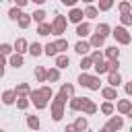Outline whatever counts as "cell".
<instances>
[{
    "label": "cell",
    "instance_id": "obj_1",
    "mask_svg": "<svg viewBox=\"0 0 132 132\" xmlns=\"http://www.w3.org/2000/svg\"><path fill=\"white\" fill-rule=\"evenodd\" d=\"M64 105H66V97L62 93H58L56 97H52L50 101V109H52V120L54 122H60L62 116H64Z\"/></svg>",
    "mask_w": 132,
    "mask_h": 132
},
{
    "label": "cell",
    "instance_id": "obj_2",
    "mask_svg": "<svg viewBox=\"0 0 132 132\" xmlns=\"http://www.w3.org/2000/svg\"><path fill=\"white\" fill-rule=\"evenodd\" d=\"M27 97H29V103H33L37 109H45V107H47V103H50V99L41 93V89H35V91L31 89V93H29Z\"/></svg>",
    "mask_w": 132,
    "mask_h": 132
},
{
    "label": "cell",
    "instance_id": "obj_3",
    "mask_svg": "<svg viewBox=\"0 0 132 132\" xmlns=\"http://www.w3.org/2000/svg\"><path fill=\"white\" fill-rule=\"evenodd\" d=\"M109 35H113V37H116V41H118V43H122V45H128V43L132 41V35L128 33V29H126V27H116Z\"/></svg>",
    "mask_w": 132,
    "mask_h": 132
},
{
    "label": "cell",
    "instance_id": "obj_4",
    "mask_svg": "<svg viewBox=\"0 0 132 132\" xmlns=\"http://www.w3.org/2000/svg\"><path fill=\"white\" fill-rule=\"evenodd\" d=\"M66 16H62V14H56L54 16V23H52V33L54 35H62V33H66Z\"/></svg>",
    "mask_w": 132,
    "mask_h": 132
},
{
    "label": "cell",
    "instance_id": "obj_5",
    "mask_svg": "<svg viewBox=\"0 0 132 132\" xmlns=\"http://www.w3.org/2000/svg\"><path fill=\"white\" fill-rule=\"evenodd\" d=\"M122 126H124V118L122 116H111L107 120V124H105V128L109 132H118V130H122Z\"/></svg>",
    "mask_w": 132,
    "mask_h": 132
},
{
    "label": "cell",
    "instance_id": "obj_6",
    "mask_svg": "<svg viewBox=\"0 0 132 132\" xmlns=\"http://www.w3.org/2000/svg\"><path fill=\"white\" fill-rule=\"evenodd\" d=\"M97 109H99V107H97V105H95V103H93L91 99H87V97H85V101H82V107H80V111H82V113H87V116H93V113H97Z\"/></svg>",
    "mask_w": 132,
    "mask_h": 132
},
{
    "label": "cell",
    "instance_id": "obj_7",
    "mask_svg": "<svg viewBox=\"0 0 132 132\" xmlns=\"http://www.w3.org/2000/svg\"><path fill=\"white\" fill-rule=\"evenodd\" d=\"M118 111H120L122 116H130V113H132V103H130V99H120V101H118Z\"/></svg>",
    "mask_w": 132,
    "mask_h": 132
},
{
    "label": "cell",
    "instance_id": "obj_8",
    "mask_svg": "<svg viewBox=\"0 0 132 132\" xmlns=\"http://www.w3.org/2000/svg\"><path fill=\"white\" fill-rule=\"evenodd\" d=\"M82 16H85V14H82V8H74V6H72V10H70V14H68V21L78 25V23H82Z\"/></svg>",
    "mask_w": 132,
    "mask_h": 132
},
{
    "label": "cell",
    "instance_id": "obj_9",
    "mask_svg": "<svg viewBox=\"0 0 132 132\" xmlns=\"http://www.w3.org/2000/svg\"><path fill=\"white\" fill-rule=\"evenodd\" d=\"M8 64H10L12 68H21V66L25 64V60H23V54H16V52H12V54H10V58H8Z\"/></svg>",
    "mask_w": 132,
    "mask_h": 132
},
{
    "label": "cell",
    "instance_id": "obj_10",
    "mask_svg": "<svg viewBox=\"0 0 132 132\" xmlns=\"http://www.w3.org/2000/svg\"><path fill=\"white\" fill-rule=\"evenodd\" d=\"M12 91H14L16 97H27V95L31 93V87H29L27 82H21V85H16V89H12Z\"/></svg>",
    "mask_w": 132,
    "mask_h": 132
},
{
    "label": "cell",
    "instance_id": "obj_11",
    "mask_svg": "<svg viewBox=\"0 0 132 132\" xmlns=\"http://www.w3.org/2000/svg\"><path fill=\"white\" fill-rule=\"evenodd\" d=\"M101 95H103V99H107V101L118 99V89H116V87H105V89H101Z\"/></svg>",
    "mask_w": 132,
    "mask_h": 132
},
{
    "label": "cell",
    "instance_id": "obj_12",
    "mask_svg": "<svg viewBox=\"0 0 132 132\" xmlns=\"http://www.w3.org/2000/svg\"><path fill=\"white\" fill-rule=\"evenodd\" d=\"M27 45H29V43H27L23 37H19V39L14 41V45H12V52H16V54H25V52H27Z\"/></svg>",
    "mask_w": 132,
    "mask_h": 132
},
{
    "label": "cell",
    "instance_id": "obj_13",
    "mask_svg": "<svg viewBox=\"0 0 132 132\" xmlns=\"http://www.w3.org/2000/svg\"><path fill=\"white\" fill-rule=\"evenodd\" d=\"M74 52H76V54H80V56H87V54L91 52V45H89V41H78V43L74 45Z\"/></svg>",
    "mask_w": 132,
    "mask_h": 132
},
{
    "label": "cell",
    "instance_id": "obj_14",
    "mask_svg": "<svg viewBox=\"0 0 132 132\" xmlns=\"http://www.w3.org/2000/svg\"><path fill=\"white\" fill-rule=\"evenodd\" d=\"M45 80H47V82H58V80H60V70H58V68L45 70Z\"/></svg>",
    "mask_w": 132,
    "mask_h": 132
},
{
    "label": "cell",
    "instance_id": "obj_15",
    "mask_svg": "<svg viewBox=\"0 0 132 132\" xmlns=\"http://www.w3.org/2000/svg\"><path fill=\"white\" fill-rule=\"evenodd\" d=\"M14 101H16V95H14L12 89H8V91L2 93V103H4V105H12Z\"/></svg>",
    "mask_w": 132,
    "mask_h": 132
},
{
    "label": "cell",
    "instance_id": "obj_16",
    "mask_svg": "<svg viewBox=\"0 0 132 132\" xmlns=\"http://www.w3.org/2000/svg\"><path fill=\"white\" fill-rule=\"evenodd\" d=\"M89 33H91V25L89 23H78L76 25V35L78 37H87Z\"/></svg>",
    "mask_w": 132,
    "mask_h": 132
},
{
    "label": "cell",
    "instance_id": "obj_17",
    "mask_svg": "<svg viewBox=\"0 0 132 132\" xmlns=\"http://www.w3.org/2000/svg\"><path fill=\"white\" fill-rule=\"evenodd\" d=\"M27 52H29L31 56H41V54H43V45L37 43V41H33L31 45H27Z\"/></svg>",
    "mask_w": 132,
    "mask_h": 132
},
{
    "label": "cell",
    "instance_id": "obj_18",
    "mask_svg": "<svg viewBox=\"0 0 132 132\" xmlns=\"http://www.w3.org/2000/svg\"><path fill=\"white\" fill-rule=\"evenodd\" d=\"M103 56H105L107 60H116V58H120V50H118L116 45H109V47H105Z\"/></svg>",
    "mask_w": 132,
    "mask_h": 132
},
{
    "label": "cell",
    "instance_id": "obj_19",
    "mask_svg": "<svg viewBox=\"0 0 132 132\" xmlns=\"http://www.w3.org/2000/svg\"><path fill=\"white\" fill-rule=\"evenodd\" d=\"M82 101H85V97H74V95H72L68 105H70V109H72V111H80V107H82Z\"/></svg>",
    "mask_w": 132,
    "mask_h": 132
},
{
    "label": "cell",
    "instance_id": "obj_20",
    "mask_svg": "<svg viewBox=\"0 0 132 132\" xmlns=\"http://www.w3.org/2000/svg\"><path fill=\"white\" fill-rule=\"evenodd\" d=\"M50 33H52V23H45V21H43V23L37 25V35H43V37H45V35H50Z\"/></svg>",
    "mask_w": 132,
    "mask_h": 132
},
{
    "label": "cell",
    "instance_id": "obj_21",
    "mask_svg": "<svg viewBox=\"0 0 132 132\" xmlns=\"http://www.w3.org/2000/svg\"><path fill=\"white\" fill-rule=\"evenodd\" d=\"M95 33H97V35H101V37L105 39V37L111 33V29H109V25H107V23H99V25H97V29H95Z\"/></svg>",
    "mask_w": 132,
    "mask_h": 132
},
{
    "label": "cell",
    "instance_id": "obj_22",
    "mask_svg": "<svg viewBox=\"0 0 132 132\" xmlns=\"http://www.w3.org/2000/svg\"><path fill=\"white\" fill-rule=\"evenodd\" d=\"M103 43H105V39H103L101 35H97V33H93L91 39H89V45H91V47H97V50H99Z\"/></svg>",
    "mask_w": 132,
    "mask_h": 132
},
{
    "label": "cell",
    "instance_id": "obj_23",
    "mask_svg": "<svg viewBox=\"0 0 132 132\" xmlns=\"http://www.w3.org/2000/svg\"><path fill=\"white\" fill-rule=\"evenodd\" d=\"M107 82H109V87H120V82H122V76H120V72H109V76H107Z\"/></svg>",
    "mask_w": 132,
    "mask_h": 132
},
{
    "label": "cell",
    "instance_id": "obj_24",
    "mask_svg": "<svg viewBox=\"0 0 132 132\" xmlns=\"http://www.w3.org/2000/svg\"><path fill=\"white\" fill-rule=\"evenodd\" d=\"M16 21H19V27H21V29H27V27L31 25V14H27V12H21V16H19Z\"/></svg>",
    "mask_w": 132,
    "mask_h": 132
},
{
    "label": "cell",
    "instance_id": "obj_25",
    "mask_svg": "<svg viewBox=\"0 0 132 132\" xmlns=\"http://www.w3.org/2000/svg\"><path fill=\"white\" fill-rule=\"evenodd\" d=\"M70 64V58L66 56V54H60V56H56V68H66Z\"/></svg>",
    "mask_w": 132,
    "mask_h": 132
},
{
    "label": "cell",
    "instance_id": "obj_26",
    "mask_svg": "<svg viewBox=\"0 0 132 132\" xmlns=\"http://www.w3.org/2000/svg\"><path fill=\"white\" fill-rule=\"evenodd\" d=\"M60 93H62L66 99H70V97L74 95V87H72V85H68V82H64V85L60 87Z\"/></svg>",
    "mask_w": 132,
    "mask_h": 132
},
{
    "label": "cell",
    "instance_id": "obj_27",
    "mask_svg": "<svg viewBox=\"0 0 132 132\" xmlns=\"http://www.w3.org/2000/svg\"><path fill=\"white\" fill-rule=\"evenodd\" d=\"M82 14H85L87 19H97L99 10H97V6H91V4H89V6H87V8L82 10Z\"/></svg>",
    "mask_w": 132,
    "mask_h": 132
},
{
    "label": "cell",
    "instance_id": "obj_28",
    "mask_svg": "<svg viewBox=\"0 0 132 132\" xmlns=\"http://www.w3.org/2000/svg\"><path fill=\"white\" fill-rule=\"evenodd\" d=\"M99 4H97V10H101V12H107L111 6H113V0H97Z\"/></svg>",
    "mask_w": 132,
    "mask_h": 132
},
{
    "label": "cell",
    "instance_id": "obj_29",
    "mask_svg": "<svg viewBox=\"0 0 132 132\" xmlns=\"http://www.w3.org/2000/svg\"><path fill=\"white\" fill-rule=\"evenodd\" d=\"M93 68H95V72H97V76H101V74H105L107 72V62H97V64H93Z\"/></svg>",
    "mask_w": 132,
    "mask_h": 132
},
{
    "label": "cell",
    "instance_id": "obj_30",
    "mask_svg": "<svg viewBox=\"0 0 132 132\" xmlns=\"http://www.w3.org/2000/svg\"><path fill=\"white\" fill-rule=\"evenodd\" d=\"M27 126L31 130H39V118L37 116H27Z\"/></svg>",
    "mask_w": 132,
    "mask_h": 132
},
{
    "label": "cell",
    "instance_id": "obj_31",
    "mask_svg": "<svg viewBox=\"0 0 132 132\" xmlns=\"http://www.w3.org/2000/svg\"><path fill=\"white\" fill-rule=\"evenodd\" d=\"M74 126H76V130H78V132H82V130H87V128H89V122H87L82 116H78V118H76V122H74Z\"/></svg>",
    "mask_w": 132,
    "mask_h": 132
},
{
    "label": "cell",
    "instance_id": "obj_32",
    "mask_svg": "<svg viewBox=\"0 0 132 132\" xmlns=\"http://www.w3.org/2000/svg\"><path fill=\"white\" fill-rule=\"evenodd\" d=\"M31 21H35V23H43V21H45V10H41V8L35 10V12L31 14Z\"/></svg>",
    "mask_w": 132,
    "mask_h": 132
},
{
    "label": "cell",
    "instance_id": "obj_33",
    "mask_svg": "<svg viewBox=\"0 0 132 132\" xmlns=\"http://www.w3.org/2000/svg\"><path fill=\"white\" fill-rule=\"evenodd\" d=\"M78 66H80V70H82V72H87L89 68H93V60H91L89 56H85V58L80 60V64H78Z\"/></svg>",
    "mask_w": 132,
    "mask_h": 132
},
{
    "label": "cell",
    "instance_id": "obj_34",
    "mask_svg": "<svg viewBox=\"0 0 132 132\" xmlns=\"http://www.w3.org/2000/svg\"><path fill=\"white\" fill-rule=\"evenodd\" d=\"M87 89H91V91H99V89H101V80H99V76H91Z\"/></svg>",
    "mask_w": 132,
    "mask_h": 132
},
{
    "label": "cell",
    "instance_id": "obj_35",
    "mask_svg": "<svg viewBox=\"0 0 132 132\" xmlns=\"http://www.w3.org/2000/svg\"><path fill=\"white\" fill-rule=\"evenodd\" d=\"M120 21H122L124 27H130V25H132V14H130V12H122V14H120Z\"/></svg>",
    "mask_w": 132,
    "mask_h": 132
},
{
    "label": "cell",
    "instance_id": "obj_36",
    "mask_svg": "<svg viewBox=\"0 0 132 132\" xmlns=\"http://www.w3.org/2000/svg\"><path fill=\"white\" fill-rule=\"evenodd\" d=\"M54 45H56V50H58V52H66V50H68V39H62V37H60Z\"/></svg>",
    "mask_w": 132,
    "mask_h": 132
},
{
    "label": "cell",
    "instance_id": "obj_37",
    "mask_svg": "<svg viewBox=\"0 0 132 132\" xmlns=\"http://www.w3.org/2000/svg\"><path fill=\"white\" fill-rule=\"evenodd\" d=\"M43 54L50 58V56H56V54H58V50H56V45H54V43H47V45H43Z\"/></svg>",
    "mask_w": 132,
    "mask_h": 132
},
{
    "label": "cell",
    "instance_id": "obj_38",
    "mask_svg": "<svg viewBox=\"0 0 132 132\" xmlns=\"http://www.w3.org/2000/svg\"><path fill=\"white\" fill-rule=\"evenodd\" d=\"M35 78H37L39 82H45V68H43V66H37V68H35Z\"/></svg>",
    "mask_w": 132,
    "mask_h": 132
},
{
    "label": "cell",
    "instance_id": "obj_39",
    "mask_svg": "<svg viewBox=\"0 0 132 132\" xmlns=\"http://www.w3.org/2000/svg\"><path fill=\"white\" fill-rule=\"evenodd\" d=\"M118 68H120V60L118 58L107 62V72H118Z\"/></svg>",
    "mask_w": 132,
    "mask_h": 132
},
{
    "label": "cell",
    "instance_id": "obj_40",
    "mask_svg": "<svg viewBox=\"0 0 132 132\" xmlns=\"http://www.w3.org/2000/svg\"><path fill=\"white\" fill-rule=\"evenodd\" d=\"M89 80H91V74L80 72V76H78V85H80V87H89Z\"/></svg>",
    "mask_w": 132,
    "mask_h": 132
},
{
    "label": "cell",
    "instance_id": "obj_41",
    "mask_svg": "<svg viewBox=\"0 0 132 132\" xmlns=\"http://www.w3.org/2000/svg\"><path fill=\"white\" fill-rule=\"evenodd\" d=\"M16 107L19 109H27L29 107V97H16Z\"/></svg>",
    "mask_w": 132,
    "mask_h": 132
},
{
    "label": "cell",
    "instance_id": "obj_42",
    "mask_svg": "<svg viewBox=\"0 0 132 132\" xmlns=\"http://www.w3.org/2000/svg\"><path fill=\"white\" fill-rule=\"evenodd\" d=\"M101 113H105V116H111V113H113V105H111V101H105V103L101 105Z\"/></svg>",
    "mask_w": 132,
    "mask_h": 132
},
{
    "label": "cell",
    "instance_id": "obj_43",
    "mask_svg": "<svg viewBox=\"0 0 132 132\" xmlns=\"http://www.w3.org/2000/svg\"><path fill=\"white\" fill-rule=\"evenodd\" d=\"M21 12H23V10H21V8H19V6H12V8H10V10H8V16H10V19H12V21H16V19H19V16H21Z\"/></svg>",
    "mask_w": 132,
    "mask_h": 132
},
{
    "label": "cell",
    "instance_id": "obj_44",
    "mask_svg": "<svg viewBox=\"0 0 132 132\" xmlns=\"http://www.w3.org/2000/svg\"><path fill=\"white\" fill-rule=\"evenodd\" d=\"M0 54L2 56H10L12 54V45L10 43H0Z\"/></svg>",
    "mask_w": 132,
    "mask_h": 132
},
{
    "label": "cell",
    "instance_id": "obj_45",
    "mask_svg": "<svg viewBox=\"0 0 132 132\" xmlns=\"http://www.w3.org/2000/svg\"><path fill=\"white\" fill-rule=\"evenodd\" d=\"M89 58L93 60V64H97V62H101V60H103V52H99V50H95V52H93V54H91Z\"/></svg>",
    "mask_w": 132,
    "mask_h": 132
},
{
    "label": "cell",
    "instance_id": "obj_46",
    "mask_svg": "<svg viewBox=\"0 0 132 132\" xmlns=\"http://www.w3.org/2000/svg\"><path fill=\"white\" fill-rule=\"evenodd\" d=\"M118 8H120V12H130V2H128V0H124V2H120V6H118Z\"/></svg>",
    "mask_w": 132,
    "mask_h": 132
},
{
    "label": "cell",
    "instance_id": "obj_47",
    "mask_svg": "<svg viewBox=\"0 0 132 132\" xmlns=\"http://www.w3.org/2000/svg\"><path fill=\"white\" fill-rule=\"evenodd\" d=\"M12 2H14L19 8H23V6H27V2H29V0H12Z\"/></svg>",
    "mask_w": 132,
    "mask_h": 132
},
{
    "label": "cell",
    "instance_id": "obj_48",
    "mask_svg": "<svg viewBox=\"0 0 132 132\" xmlns=\"http://www.w3.org/2000/svg\"><path fill=\"white\" fill-rule=\"evenodd\" d=\"M64 132H78V130H76V126H74V124H68Z\"/></svg>",
    "mask_w": 132,
    "mask_h": 132
},
{
    "label": "cell",
    "instance_id": "obj_49",
    "mask_svg": "<svg viewBox=\"0 0 132 132\" xmlns=\"http://www.w3.org/2000/svg\"><path fill=\"white\" fill-rule=\"evenodd\" d=\"M62 4H66V6H74L76 4V0H60Z\"/></svg>",
    "mask_w": 132,
    "mask_h": 132
},
{
    "label": "cell",
    "instance_id": "obj_50",
    "mask_svg": "<svg viewBox=\"0 0 132 132\" xmlns=\"http://www.w3.org/2000/svg\"><path fill=\"white\" fill-rule=\"evenodd\" d=\"M126 95H132V82H126Z\"/></svg>",
    "mask_w": 132,
    "mask_h": 132
},
{
    "label": "cell",
    "instance_id": "obj_51",
    "mask_svg": "<svg viewBox=\"0 0 132 132\" xmlns=\"http://www.w3.org/2000/svg\"><path fill=\"white\" fill-rule=\"evenodd\" d=\"M4 64H6V56H2V54H0V66H4Z\"/></svg>",
    "mask_w": 132,
    "mask_h": 132
},
{
    "label": "cell",
    "instance_id": "obj_52",
    "mask_svg": "<svg viewBox=\"0 0 132 132\" xmlns=\"http://www.w3.org/2000/svg\"><path fill=\"white\" fill-rule=\"evenodd\" d=\"M29 2H35V4H43L45 0H29Z\"/></svg>",
    "mask_w": 132,
    "mask_h": 132
},
{
    "label": "cell",
    "instance_id": "obj_53",
    "mask_svg": "<svg viewBox=\"0 0 132 132\" xmlns=\"http://www.w3.org/2000/svg\"><path fill=\"white\" fill-rule=\"evenodd\" d=\"M4 76V66H0V78Z\"/></svg>",
    "mask_w": 132,
    "mask_h": 132
},
{
    "label": "cell",
    "instance_id": "obj_54",
    "mask_svg": "<svg viewBox=\"0 0 132 132\" xmlns=\"http://www.w3.org/2000/svg\"><path fill=\"white\" fill-rule=\"evenodd\" d=\"M99 132H109V130H107V128H105V126H103V128H101V130H99Z\"/></svg>",
    "mask_w": 132,
    "mask_h": 132
},
{
    "label": "cell",
    "instance_id": "obj_55",
    "mask_svg": "<svg viewBox=\"0 0 132 132\" xmlns=\"http://www.w3.org/2000/svg\"><path fill=\"white\" fill-rule=\"evenodd\" d=\"M82 2H85V4H91V2H93V0H82Z\"/></svg>",
    "mask_w": 132,
    "mask_h": 132
},
{
    "label": "cell",
    "instance_id": "obj_56",
    "mask_svg": "<svg viewBox=\"0 0 132 132\" xmlns=\"http://www.w3.org/2000/svg\"><path fill=\"white\" fill-rule=\"evenodd\" d=\"M0 132H4V130H0Z\"/></svg>",
    "mask_w": 132,
    "mask_h": 132
},
{
    "label": "cell",
    "instance_id": "obj_57",
    "mask_svg": "<svg viewBox=\"0 0 132 132\" xmlns=\"http://www.w3.org/2000/svg\"><path fill=\"white\" fill-rule=\"evenodd\" d=\"M0 2H2V0H0Z\"/></svg>",
    "mask_w": 132,
    "mask_h": 132
}]
</instances>
